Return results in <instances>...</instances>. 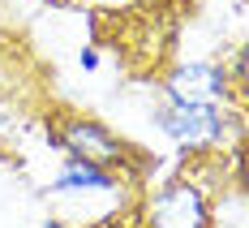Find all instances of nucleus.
<instances>
[{
    "label": "nucleus",
    "instance_id": "1",
    "mask_svg": "<svg viewBox=\"0 0 249 228\" xmlns=\"http://www.w3.org/2000/svg\"><path fill=\"white\" fill-rule=\"evenodd\" d=\"M159 125L180 147H202V142H215L224 133V116H219L215 103H176L172 99L159 112Z\"/></svg>",
    "mask_w": 249,
    "mask_h": 228
},
{
    "label": "nucleus",
    "instance_id": "5",
    "mask_svg": "<svg viewBox=\"0 0 249 228\" xmlns=\"http://www.w3.org/2000/svg\"><path fill=\"white\" fill-rule=\"evenodd\" d=\"M60 190H112L116 181H112V172L107 168H99V164H86V159H73L65 172H60V181H56Z\"/></svg>",
    "mask_w": 249,
    "mask_h": 228
},
{
    "label": "nucleus",
    "instance_id": "3",
    "mask_svg": "<svg viewBox=\"0 0 249 228\" xmlns=\"http://www.w3.org/2000/svg\"><path fill=\"white\" fill-rule=\"evenodd\" d=\"M65 147H69L73 159L99 164V168L124 159V142L112 138V133H107L103 125H95V121H69V129H65Z\"/></svg>",
    "mask_w": 249,
    "mask_h": 228
},
{
    "label": "nucleus",
    "instance_id": "2",
    "mask_svg": "<svg viewBox=\"0 0 249 228\" xmlns=\"http://www.w3.org/2000/svg\"><path fill=\"white\" fill-rule=\"evenodd\" d=\"M150 224L155 228H202L206 224V207H202L198 190L189 181H172L163 194H155Z\"/></svg>",
    "mask_w": 249,
    "mask_h": 228
},
{
    "label": "nucleus",
    "instance_id": "4",
    "mask_svg": "<svg viewBox=\"0 0 249 228\" xmlns=\"http://www.w3.org/2000/svg\"><path fill=\"white\" fill-rule=\"evenodd\" d=\"M224 91H228V82L219 65H185L168 77V95L176 103H215V99H224Z\"/></svg>",
    "mask_w": 249,
    "mask_h": 228
}]
</instances>
